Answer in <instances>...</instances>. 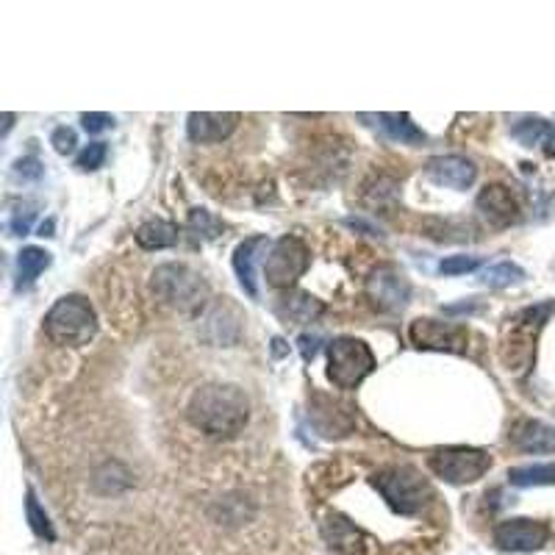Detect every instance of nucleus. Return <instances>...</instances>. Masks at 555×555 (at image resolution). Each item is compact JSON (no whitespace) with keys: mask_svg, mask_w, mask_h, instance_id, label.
<instances>
[{"mask_svg":"<svg viewBox=\"0 0 555 555\" xmlns=\"http://www.w3.org/2000/svg\"><path fill=\"white\" fill-rule=\"evenodd\" d=\"M186 417L211 439H234L250 420V400L234 383H206L189 397Z\"/></svg>","mask_w":555,"mask_h":555,"instance_id":"1","label":"nucleus"},{"mask_svg":"<svg viewBox=\"0 0 555 555\" xmlns=\"http://www.w3.org/2000/svg\"><path fill=\"white\" fill-rule=\"evenodd\" d=\"M150 289L164 306L181 311V314H198L209 303L211 289L203 275L186 264H161L150 275Z\"/></svg>","mask_w":555,"mask_h":555,"instance_id":"2","label":"nucleus"},{"mask_svg":"<svg viewBox=\"0 0 555 555\" xmlns=\"http://www.w3.org/2000/svg\"><path fill=\"white\" fill-rule=\"evenodd\" d=\"M42 328L48 333L50 342H56V345L81 347L95 339L98 317H95V309L89 306L87 297L64 295L50 306Z\"/></svg>","mask_w":555,"mask_h":555,"instance_id":"3","label":"nucleus"},{"mask_svg":"<svg viewBox=\"0 0 555 555\" xmlns=\"http://www.w3.org/2000/svg\"><path fill=\"white\" fill-rule=\"evenodd\" d=\"M386 506L400 517H417L433 500V486L414 467H389L372 478Z\"/></svg>","mask_w":555,"mask_h":555,"instance_id":"4","label":"nucleus"},{"mask_svg":"<svg viewBox=\"0 0 555 555\" xmlns=\"http://www.w3.org/2000/svg\"><path fill=\"white\" fill-rule=\"evenodd\" d=\"M375 372V353L356 336H339L328 345V378L339 389H356Z\"/></svg>","mask_w":555,"mask_h":555,"instance_id":"5","label":"nucleus"},{"mask_svg":"<svg viewBox=\"0 0 555 555\" xmlns=\"http://www.w3.org/2000/svg\"><path fill=\"white\" fill-rule=\"evenodd\" d=\"M428 467L436 478L464 486V483L481 481L492 467V456L478 447H442L428 456Z\"/></svg>","mask_w":555,"mask_h":555,"instance_id":"6","label":"nucleus"},{"mask_svg":"<svg viewBox=\"0 0 555 555\" xmlns=\"http://www.w3.org/2000/svg\"><path fill=\"white\" fill-rule=\"evenodd\" d=\"M311 264L309 247L303 245L297 236H281L270 247V256L264 259V278L275 289H292V286L306 275Z\"/></svg>","mask_w":555,"mask_h":555,"instance_id":"7","label":"nucleus"},{"mask_svg":"<svg viewBox=\"0 0 555 555\" xmlns=\"http://www.w3.org/2000/svg\"><path fill=\"white\" fill-rule=\"evenodd\" d=\"M367 297L381 311H403L411 300V284L406 272L395 264H381L367 278Z\"/></svg>","mask_w":555,"mask_h":555,"instance_id":"8","label":"nucleus"},{"mask_svg":"<svg viewBox=\"0 0 555 555\" xmlns=\"http://www.w3.org/2000/svg\"><path fill=\"white\" fill-rule=\"evenodd\" d=\"M547 539H550L547 525L536 519H506L494 528V544L503 553H536L547 544Z\"/></svg>","mask_w":555,"mask_h":555,"instance_id":"9","label":"nucleus"},{"mask_svg":"<svg viewBox=\"0 0 555 555\" xmlns=\"http://www.w3.org/2000/svg\"><path fill=\"white\" fill-rule=\"evenodd\" d=\"M411 342L420 350H447V353H467V328L456 322L439 320H417L408 328Z\"/></svg>","mask_w":555,"mask_h":555,"instance_id":"10","label":"nucleus"},{"mask_svg":"<svg viewBox=\"0 0 555 555\" xmlns=\"http://www.w3.org/2000/svg\"><path fill=\"white\" fill-rule=\"evenodd\" d=\"M239 125V114L236 111H192L186 117V134L198 145H209V142H222L234 134Z\"/></svg>","mask_w":555,"mask_h":555,"instance_id":"11","label":"nucleus"},{"mask_svg":"<svg viewBox=\"0 0 555 555\" xmlns=\"http://www.w3.org/2000/svg\"><path fill=\"white\" fill-rule=\"evenodd\" d=\"M425 175L431 178L436 186H447V189H469L478 178V167L464 156H433L425 164Z\"/></svg>","mask_w":555,"mask_h":555,"instance_id":"12","label":"nucleus"},{"mask_svg":"<svg viewBox=\"0 0 555 555\" xmlns=\"http://www.w3.org/2000/svg\"><path fill=\"white\" fill-rule=\"evenodd\" d=\"M478 211L497 228H508L519 220V203L514 192L503 184H492L478 195Z\"/></svg>","mask_w":555,"mask_h":555,"instance_id":"13","label":"nucleus"},{"mask_svg":"<svg viewBox=\"0 0 555 555\" xmlns=\"http://www.w3.org/2000/svg\"><path fill=\"white\" fill-rule=\"evenodd\" d=\"M270 239L267 236H250L242 245L234 250V272L239 278V284L250 297H259V286H256V261L267 259Z\"/></svg>","mask_w":555,"mask_h":555,"instance_id":"14","label":"nucleus"},{"mask_svg":"<svg viewBox=\"0 0 555 555\" xmlns=\"http://www.w3.org/2000/svg\"><path fill=\"white\" fill-rule=\"evenodd\" d=\"M358 120H370V125H378L383 134L389 136L392 142H400V145L417 148V145L428 142L425 131H420L408 114H397V111H392V114H358Z\"/></svg>","mask_w":555,"mask_h":555,"instance_id":"15","label":"nucleus"},{"mask_svg":"<svg viewBox=\"0 0 555 555\" xmlns=\"http://www.w3.org/2000/svg\"><path fill=\"white\" fill-rule=\"evenodd\" d=\"M325 306L322 300H317L309 292H284L275 303V314L284 322H292V325H306V322H314L320 317Z\"/></svg>","mask_w":555,"mask_h":555,"instance_id":"16","label":"nucleus"},{"mask_svg":"<svg viewBox=\"0 0 555 555\" xmlns=\"http://www.w3.org/2000/svg\"><path fill=\"white\" fill-rule=\"evenodd\" d=\"M511 439L525 453H555V428L539 420H522Z\"/></svg>","mask_w":555,"mask_h":555,"instance_id":"17","label":"nucleus"},{"mask_svg":"<svg viewBox=\"0 0 555 555\" xmlns=\"http://www.w3.org/2000/svg\"><path fill=\"white\" fill-rule=\"evenodd\" d=\"M50 253L48 250H42V247H23L20 253H17V267H14V286L17 289H25V286H31L37 281L42 272L50 267Z\"/></svg>","mask_w":555,"mask_h":555,"instance_id":"18","label":"nucleus"},{"mask_svg":"<svg viewBox=\"0 0 555 555\" xmlns=\"http://www.w3.org/2000/svg\"><path fill=\"white\" fill-rule=\"evenodd\" d=\"M136 245L142 250H164V247L178 245V225L167 220H148L136 228Z\"/></svg>","mask_w":555,"mask_h":555,"instance_id":"19","label":"nucleus"},{"mask_svg":"<svg viewBox=\"0 0 555 555\" xmlns=\"http://www.w3.org/2000/svg\"><path fill=\"white\" fill-rule=\"evenodd\" d=\"M322 531H325V539L331 542V547L336 550H342V553H350L356 555L361 550V533L356 531V525L353 522H347L345 517H339V514H333L328 517V522L322 525Z\"/></svg>","mask_w":555,"mask_h":555,"instance_id":"20","label":"nucleus"},{"mask_svg":"<svg viewBox=\"0 0 555 555\" xmlns=\"http://www.w3.org/2000/svg\"><path fill=\"white\" fill-rule=\"evenodd\" d=\"M508 481L514 486H550L555 483V464H525L508 469Z\"/></svg>","mask_w":555,"mask_h":555,"instance_id":"21","label":"nucleus"},{"mask_svg":"<svg viewBox=\"0 0 555 555\" xmlns=\"http://www.w3.org/2000/svg\"><path fill=\"white\" fill-rule=\"evenodd\" d=\"M525 278V270L514 261H497L492 267H486L481 275V284L489 289H506V286L519 284Z\"/></svg>","mask_w":555,"mask_h":555,"instance_id":"22","label":"nucleus"},{"mask_svg":"<svg viewBox=\"0 0 555 555\" xmlns=\"http://www.w3.org/2000/svg\"><path fill=\"white\" fill-rule=\"evenodd\" d=\"M25 517H28L31 531L37 533L39 539H48V542L56 539V531H53V525H50V517L45 514V508L39 506L34 489H28V494H25Z\"/></svg>","mask_w":555,"mask_h":555,"instance_id":"23","label":"nucleus"},{"mask_svg":"<svg viewBox=\"0 0 555 555\" xmlns=\"http://www.w3.org/2000/svg\"><path fill=\"white\" fill-rule=\"evenodd\" d=\"M511 134L514 139H519L525 148H536V145H544L547 142V136L553 134V128L539 120V117H528V120H522L511 128Z\"/></svg>","mask_w":555,"mask_h":555,"instance_id":"24","label":"nucleus"},{"mask_svg":"<svg viewBox=\"0 0 555 555\" xmlns=\"http://www.w3.org/2000/svg\"><path fill=\"white\" fill-rule=\"evenodd\" d=\"M189 231L198 234L200 239H217L222 234V222L206 209L189 211Z\"/></svg>","mask_w":555,"mask_h":555,"instance_id":"25","label":"nucleus"},{"mask_svg":"<svg viewBox=\"0 0 555 555\" xmlns=\"http://www.w3.org/2000/svg\"><path fill=\"white\" fill-rule=\"evenodd\" d=\"M106 142H92L87 148L78 153V159H75V167L78 170H84V173H95L103 167V161H106Z\"/></svg>","mask_w":555,"mask_h":555,"instance_id":"26","label":"nucleus"},{"mask_svg":"<svg viewBox=\"0 0 555 555\" xmlns=\"http://www.w3.org/2000/svg\"><path fill=\"white\" fill-rule=\"evenodd\" d=\"M481 267V259L478 256H447V259L439 264V272L442 275H467V272H475Z\"/></svg>","mask_w":555,"mask_h":555,"instance_id":"27","label":"nucleus"},{"mask_svg":"<svg viewBox=\"0 0 555 555\" xmlns=\"http://www.w3.org/2000/svg\"><path fill=\"white\" fill-rule=\"evenodd\" d=\"M50 145L56 148V153L67 156V153H73L75 145H78V136H75L73 128L62 125V128H56V131H53V136H50Z\"/></svg>","mask_w":555,"mask_h":555,"instance_id":"28","label":"nucleus"},{"mask_svg":"<svg viewBox=\"0 0 555 555\" xmlns=\"http://www.w3.org/2000/svg\"><path fill=\"white\" fill-rule=\"evenodd\" d=\"M81 123H84L89 134H100V131H106V128L114 125V117L103 114V111H89V114H81Z\"/></svg>","mask_w":555,"mask_h":555,"instance_id":"29","label":"nucleus"},{"mask_svg":"<svg viewBox=\"0 0 555 555\" xmlns=\"http://www.w3.org/2000/svg\"><path fill=\"white\" fill-rule=\"evenodd\" d=\"M31 222H34V211H25V214H14L9 220V228L14 236H25L31 231Z\"/></svg>","mask_w":555,"mask_h":555,"instance_id":"30","label":"nucleus"},{"mask_svg":"<svg viewBox=\"0 0 555 555\" xmlns=\"http://www.w3.org/2000/svg\"><path fill=\"white\" fill-rule=\"evenodd\" d=\"M14 173L23 175V178H39V175H42V167H39L37 159H20L14 164Z\"/></svg>","mask_w":555,"mask_h":555,"instance_id":"31","label":"nucleus"},{"mask_svg":"<svg viewBox=\"0 0 555 555\" xmlns=\"http://www.w3.org/2000/svg\"><path fill=\"white\" fill-rule=\"evenodd\" d=\"M317 350H320V339L317 336H300V353H303V358L306 361H311V358L317 356Z\"/></svg>","mask_w":555,"mask_h":555,"instance_id":"32","label":"nucleus"},{"mask_svg":"<svg viewBox=\"0 0 555 555\" xmlns=\"http://www.w3.org/2000/svg\"><path fill=\"white\" fill-rule=\"evenodd\" d=\"M542 148H544V153L550 156V159H555V128H553V134L547 136V142H544Z\"/></svg>","mask_w":555,"mask_h":555,"instance_id":"33","label":"nucleus"},{"mask_svg":"<svg viewBox=\"0 0 555 555\" xmlns=\"http://www.w3.org/2000/svg\"><path fill=\"white\" fill-rule=\"evenodd\" d=\"M14 125V114H6V125H3V136L9 134V128Z\"/></svg>","mask_w":555,"mask_h":555,"instance_id":"34","label":"nucleus"},{"mask_svg":"<svg viewBox=\"0 0 555 555\" xmlns=\"http://www.w3.org/2000/svg\"><path fill=\"white\" fill-rule=\"evenodd\" d=\"M50 231H53V222H48V225H42V228H39V234L42 236H53Z\"/></svg>","mask_w":555,"mask_h":555,"instance_id":"35","label":"nucleus"}]
</instances>
